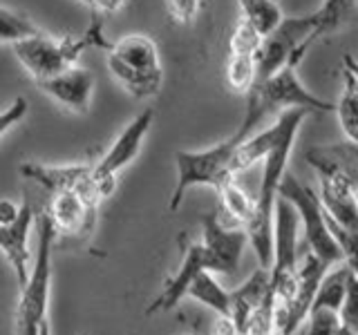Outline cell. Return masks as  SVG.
Wrapping results in <instances>:
<instances>
[{"instance_id": "cell-1", "label": "cell", "mask_w": 358, "mask_h": 335, "mask_svg": "<svg viewBox=\"0 0 358 335\" xmlns=\"http://www.w3.org/2000/svg\"><path fill=\"white\" fill-rule=\"evenodd\" d=\"M302 107L309 112H336V105L316 96L313 92L300 83L298 72L294 65H287L285 70H280L266 81L257 83L249 94H246V110L240 128L235 130L233 137L244 141L246 137H251L253 130L260 126V123L273 114V112H285V110H294Z\"/></svg>"}, {"instance_id": "cell-2", "label": "cell", "mask_w": 358, "mask_h": 335, "mask_svg": "<svg viewBox=\"0 0 358 335\" xmlns=\"http://www.w3.org/2000/svg\"><path fill=\"white\" fill-rule=\"evenodd\" d=\"M110 45L112 43L103 38L101 16L96 14L83 36H52V34L43 31L41 36L14 43L11 50H14L18 63L29 72L34 83H38L74 67L78 56L87 47H103L108 52Z\"/></svg>"}, {"instance_id": "cell-3", "label": "cell", "mask_w": 358, "mask_h": 335, "mask_svg": "<svg viewBox=\"0 0 358 335\" xmlns=\"http://www.w3.org/2000/svg\"><path fill=\"white\" fill-rule=\"evenodd\" d=\"M106 63L117 83L134 98H148L159 94L164 72L159 63V52L150 36L130 34L112 43Z\"/></svg>"}, {"instance_id": "cell-4", "label": "cell", "mask_w": 358, "mask_h": 335, "mask_svg": "<svg viewBox=\"0 0 358 335\" xmlns=\"http://www.w3.org/2000/svg\"><path fill=\"white\" fill-rule=\"evenodd\" d=\"M56 226L52 217L45 212L38 221V248L34 260L29 279L20 293L14 331L16 335H41L43 324L48 322V302H50V284H52V251L56 239Z\"/></svg>"}, {"instance_id": "cell-5", "label": "cell", "mask_w": 358, "mask_h": 335, "mask_svg": "<svg viewBox=\"0 0 358 335\" xmlns=\"http://www.w3.org/2000/svg\"><path fill=\"white\" fill-rule=\"evenodd\" d=\"M240 139L229 137L217 145L206 150H177L175 152V168H177V181L171 195V212L182 206V199L188 190L197 186L220 188L235 179L233 174V154L238 148Z\"/></svg>"}, {"instance_id": "cell-6", "label": "cell", "mask_w": 358, "mask_h": 335, "mask_svg": "<svg viewBox=\"0 0 358 335\" xmlns=\"http://www.w3.org/2000/svg\"><path fill=\"white\" fill-rule=\"evenodd\" d=\"M280 197H285L287 201L294 204L300 217V226L302 234H305V244L311 253H316L320 260L327 266H336L343 262V251L341 246L336 244L329 221H327V212L320 201V195H316L309 186L300 184L298 179L291 174L289 170L282 177V184L278 190Z\"/></svg>"}, {"instance_id": "cell-7", "label": "cell", "mask_w": 358, "mask_h": 335, "mask_svg": "<svg viewBox=\"0 0 358 335\" xmlns=\"http://www.w3.org/2000/svg\"><path fill=\"white\" fill-rule=\"evenodd\" d=\"M152 119H155L152 107H145L143 112H139V114L119 132V137L110 145V150L101 156V161L94 163V181L103 199L115 193L117 174L139 156L145 134L152 128Z\"/></svg>"}, {"instance_id": "cell-8", "label": "cell", "mask_w": 358, "mask_h": 335, "mask_svg": "<svg viewBox=\"0 0 358 335\" xmlns=\"http://www.w3.org/2000/svg\"><path fill=\"white\" fill-rule=\"evenodd\" d=\"M249 230L224 223L215 212L201 217V246L206 268L215 275H231L238 271L240 260L249 244Z\"/></svg>"}, {"instance_id": "cell-9", "label": "cell", "mask_w": 358, "mask_h": 335, "mask_svg": "<svg viewBox=\"0 0 358 335\" xmlns=\"http://www.w3.org/2000/svg\"><path fill=\"white\" fill-rule=\"evenodd\" d=\"M20 174L31 179V181L48 188L50 193H65V190H76L90 206L99 208V201L103 199L94 181V165L90 163H67V165H50V163H22Z\"/></svg>"}, {"instance_id": "cell-10", "label": "cell", "mask_w": 358, "mask_h": 335, "mask_svg": "<svg viewBox=\"0 0 358 335\" xmlns=\"http://www.w3.org/2000/svg\"><path fill=\"white\" fill-rule=\"evenodd\" d=\"M206 271V257H204V246L201 241H193L186 246L184 251V260L179 264V271L166 279V284L162 288V293L152 299V304L145 308V315H152V313H168L173 311L179 299L188 295V288L193 286L195 277Z\"/></svg>"}, {"instance_id": "cell-11", "label": "cell", "mask_w": 358, "mask_h": 335, "mask_svg": "<svg viewBox=\"0 0 358 335\" xmlns=\"http://www.w3.org/2000/svg\"><path fill=\"white\" fill-rule=\"evenodd\" d=\"M45 94L52 96L56 103H61L65 110L85 114L92 100V89H94V76L92 72L83 70V67H70L61 74L36 83Z\"/></svg>"}, {"instance_id": "cell-12", "label": "cell", "mask_w": 358, "mask_h": 335, "mask_svg": "<svg viewBox=\"0 0 358 335\" xmlns=\"http://www.w3.org/2000/svg\"><path fill=\"white\" fill-rule=\"evenodd\" d=\"M34 223V212L29 204H22L20 215L16 221L0 226V246L7 257V262L14 268L18 284L25 286L31 273V253H29V230Z\"/></svg>"}, {"instance_id": "cell-13", "label": "cell", "mask_w": 358, "mask_h": 335, "mask_svg": "<svg viewBox=\"0 0 358 335\" xmlns=\"http://www.w3.org/2000/svg\"><path fill=\"white\" fill-rule=\"evenodd\" d=\"M356 186L345 177H320V201L329 221L358 232V195Z\"/></svg>"}, {"instance_id": "cell-14", "label": "cell", "mask_w": 358, "mask_h": 335, "mask_svg": "<svg viewBox=\"0 0 358 335\" xmlns=\"http://www.w3.org/2000/svg\"><path fill=\"white\" fill-rule=\"evenodd\" d=\"M271 295V268L260 266L257 271L246 279L238 288L231 290V320L240 335L246 333L251 318Z\"/></svg>"}, {"instance_id": "cell-15", "label": "cell", "mask_w": 358, "mask_h": 335, "mask_svg": "<svg viewBox=\"0 0 358 335\" xmlns=\"http://www.w3.org/2000/svg\"><path fill=\"white\" fill-rule=\"evenodd\" d=\"M48 215L59 232L85 234L94 226L96 206H90L76 190H65V193H54Z\"/></svg>"}, {"instance_id": "cell-16", "label": "cell", "mask_w": 358, "mask_h": 335, "mask_svg": "<svg viewBox=\"0 0 358 335\" xmlns=\"http://www.w3.org/2000/svg\"><path fill=\"white\" fill-rule=\"evenodd\" d=\"M307 161L318 177H345L358 188V145L334 143L318 145L307 152Z\"/></svg>"}, {"instance_id": "cell-17", "label": "cell", "mask_w": 358, "mask_h": 335, "mask_svg": "<svg viewBox=\"0 0 358 335\" xmlns=\"http://www.w3.org/2000/svg\"><path fill=\"white\" fill-rule=\"evenodd\" d=\"M285 126H287L285 112H280L278 121L271 128H264L260 132L251 134V137H246L244 141H240L238 148H235V154H233V174L238 177L253 163L264 161L266 156L273 152L275 145L280 143V139H282Z\"/></svg>"}, {"instance_id": "cell-18", "label": "cell", "mask_w": 358, "mask_h": 335, "mask_svg": "<svg viewBox=\"0 0 358 335\" xmlns=\"http://www.w3.org/2000/svg\"><path fill=\"white\" fill-rule=\"evenodd\" d=\"M358 7V0H322L320 9L313 11V18H316V31L307 43V52L316 40L329 36L336 29L345 27L347 22L352 20L354 11Z\"/></svg>"}, {"instance_id": "cell-19", "label": "cell", "mask_w": 358, "mask_h": 335, "mask_svg": "<svg viewBox=\"0 0 358 335\" xmlns=\"http://www.w3.org/2000/svg\"><path fill=\"white\" fill-rule=\"evenodd\" d=\"M352 273L354 271L345 262L331 266V271H327V275L322 277V282L318 286V293H316V299H313L311 308H331V311L341 313Z\"/></svg>"}, {"instance_id": "cell-20", "label": "cell", "mask_w": 358, "mask_h": 335, "mask_svg": "<svg viewBox=\"0 0 358 335\" xmlns=\"http://www.w3.org/2000/svg\"><path fill=\"white\" fill-rule=\"evenodd\" d=\"M188 297H193L199 304L215 311L217 315H224V318L231 315V290L224 288L215 279V273H210L208 268L195 277L193 286L188 288Z\"/></svg>"}, {"instance_id": "cell-21", "label": "cell", "mask_w": 358, "mask_h": 335, "mask_svg": "<svg viewBox=\"0 0 358 335\" xmlns=\"http://www.w3.org/2000/svg\"><path fill=\"white\" fill-rule=\"evenodd\" d=\"M257 56L260 52L229 50L227 59V83L233 92L249 94L257 83Z\"/></svg>"}, {"instance_id": "cell-22", "label": "cell", "mask_w": 358, "mask_h": 335, "mask_svg": "<svg viewBox=\"0 0 358 335\" xmlns=\"http://www.w3.org/2000/svg\"><path fill=\"white\" fill-rule=\"evenodd\" d=\"M220 204L224 215L229 217L231 226H249L255 217V197H249L244 190L235 184V179H229L227 184L217 188Z\"/></svg>"}, {"instance_id": "cell-23", "label": "cell", "mask_w": 358, "mask_h": 335, "mask_svg": "<svg viewBox=\"0 0 358 335\" xmlns=\"http://www.w3.org/2000/svg\"><path fill=\"white\" fill-rule=\"evenodd\" d=\"M336 117L350 143L358 145V78L343 67V94L336 103Z\"/></svg>"}, {"instance_id": "cell-24", "label": "cell", "mask_w": 358, "mask_h": 335, "mask_svg": "<svg viewBox=\"0 0 358 335\" xmlns=\"http://www.w3.org/2000/svg\"><path fill=\"white\" fill-rule=\"evenodd\" d=\"M242 18L260 34V36H268L273 34L280 25H282V9L275 0H238Z\"/></svg>"}, {"instance_id": "cell-25", "label": "cell", "mask_w": 358, "mask_h": 335, "mask_svg": "<svg viewBox=\"0 0 358 335\" xmlns=\"http://www.w3.org/2000/svg\"><path fill=\"white\" fill-rule=\"evenodd\" d=\"M41 34H43V29L31 18H27L25 14L14 11L7 5L0 9V38H3L7 45L41 36Z\"/></svg>"}, {"instance_id": "cell-26", "label": "cell", "mask_w": 358, "mask_h": 335, "mask_svg": "<svg viewBox=\"0 0 358 335\" xmlns=\"http://www.w3.org/2000/svg\"><path fill=\"white\" fill-rule=\"evenodd\" d=\"M307 335H341L343 320L338 311L331 308H311Z\"/></svg>"}, {"instance_id": "cell-27", "label": "cell", "mask_w": 358, "mask_h": 335, "mask_svg": "<svg viewBox=\"0 0 358 335\" xmlns=\"http://www.w3.org/2000/svg\"><path fill=\"white\" fill-rule=\"evenodd\" d=\"M341 320H343V329L358 335V275L352 273L350 277V286H347V295L341 308Z\"/></svg>"}, {"instance_id": "cell-28", "label": "cell", "mask_w": 358, "mask_h": 335, "mask_svg": "<svg viewBox=\"0 0 358 335\" xmlns=\"http://www.w3.org/2000/svg\"><path fill=\"white\" fill-rule=\"evenodd\" d=\"M27 107H29L27 98L18 96V98L11 100V103L3 110V114H0V137H7L9 128L11 126H18V121L25 119Z\"/></svg>"}, {"instance_id": "cell-29", "label": "cell", "mask_w": 358, "mask_h": 335, "mask_svg": "<svg viewBox=\"0 0 358 335\" xmlns=\"http://www.w3.org/2000/svg\"><path fill=\"white\" fill-rule=\"evenodd\" d=\"M20 208L22 206H18L16 201H11V199L0 201V226H7V223L16 221L20 215Z\"/></svg>"}, {"instance_id": "cell-30", "label": "cell", "mask_w": 358, "mask_h": 335, "mask_svg": "<svg viewBox=\"0 0 358 335\" xmlns=\"http://www.w3.org/2000/svg\"><path fill=\"white\" fill-rule=\"evenodd\" d=\"M123 5L126 0H92V14H115Z\"/></svg>"}, {"instance_id": "cell-31", "label": "cell", "mask_w": 358, "mask_h": 335, "mask_svg": "<svg viewBox=\"0 0 358 335\" xmlns=\"http://www.w3.org/2000/svg\"><path fill=\"white\" fill-rule=\"evenodd\" d=\"M343 67H347L356 78H358V61L354 59L352 54H345V59H343Z\"/></svg>"}, {"instance_id": "cell-32", "label": "cell", "mask_w": 358, "mask_h": 335, "mask_svg": "<svg viewBox=\"0 0 358 335\" xmlns=\"http://www.w3.org/2000/svg\"><path fill=\"white\" fill-rule=\"evenodd\" d=\"M41 335H52V331H50V322H45V324H43Z\"/></svg>"}, {"instance_id": "cell-33", "label": "cell", "mask_w": 358, "mask_h": 335, "mask_svg": "<svg viewBox=\"0 0 358 335\" xmlns=\"http://www.w3.org/2000/svg\"><path fill=\"white\" fill-rule=\"evenodd\" d=\"M81 3H83V5H87L90 9H92V0H81Z\"/></svg>"}, {"instance_id": "cell-34", "label": "cell", "mask_w": 358, "mask_h": 335, "mask_svg": "<svg viewBox=\"0 0 358 335\" xmlns=\"http://www.w3.org/2000/svg\"><path fill=\"white\" fill-rule=\"evenodd\" d=\"M271 335H285V333H282V331H280V329H275V331H273Z\"/></svg>"}, {"instance_id": "cell-35", "label": "cell", "mask_w": 358, "mask_h": 335, "mask_svg": "<svg viewBox=\"0 0 358 335\" xmlns=\"http://www.w3.org/2000/svg\"><path fill=\"white\" fill-rule=\"evenodd\" d=\"M341 335H354V333H350V331H345V329H343V331H341Z\"/></svg>"}, {"instance_id": "cell-36", "label": "cell", "mask_w": 358, "mask_h": 335, "mask_svg": "<svg viewBox=\"0 0 358 335\" xmlns=\"http://www.w3.org/2000/svg\"><path fill=\"white\" fill-rule=\"evenodd\" d=\"M356 195H358V190H356Z\"/></svg>"}]
</instances>
